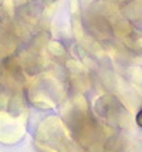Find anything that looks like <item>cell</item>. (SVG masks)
I'll return each instance as SVG.
<instances>
[{"label": "cell", "instance_id": "1", "mask_svg": "<svg viewBox=\"0 0 142 152\" xmlns=\"http://www.w3.org/2000/svg\"><path fill=\"white\" fill-rule=\"evenodd\" d=\"M136 124L139 126H142V110L138 113V115H136Z\"/></svg>", "mask_w": 142, "mask_h": 152}]
</instances>
